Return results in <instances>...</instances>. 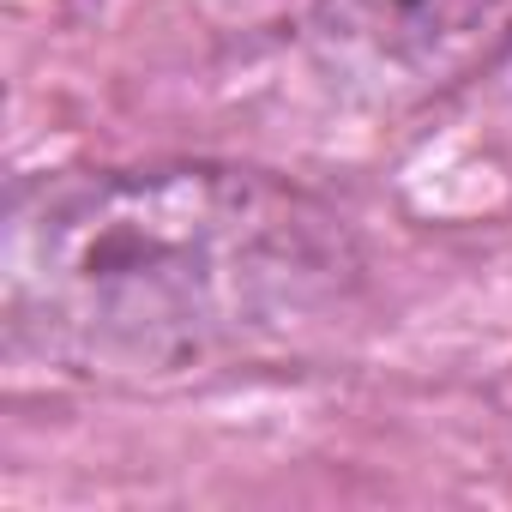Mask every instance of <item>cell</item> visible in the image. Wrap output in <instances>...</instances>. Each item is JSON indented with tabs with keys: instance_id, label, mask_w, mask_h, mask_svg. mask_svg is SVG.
Masks as SVG:
<instances>
[{
	"instance_id": "cell-1",
	"label": "cell",
	"mask_w": 512,
	"mask_h": 512,
	"mask_svg": "<svg viewBox=\"0 0 512 512\" xmlns=\"http://www.w3.org/2000/svg\"><path fill=\"white\" fill-rule=\"evenodd\" d=\"M356 272L350 223L266 169H67L7 205L0 308L55 374L163 386L320 332Z\"/></svg>"
},
{
	"instance_id": "cell-2",
	"label": "cell",
	"mask_w": 512,
	"mask_h": 512,
	"mask_svg": "<svg viewBox=\"0 0 512 512\" xmlns=\"http://www.w3.org/2000/svg\"><path fill=\"white\" fill-rule=\"evenodd\" d=\"M308 49L368 103H422L512 49V0H314Z\"/></svg>"
}]
</instances>
